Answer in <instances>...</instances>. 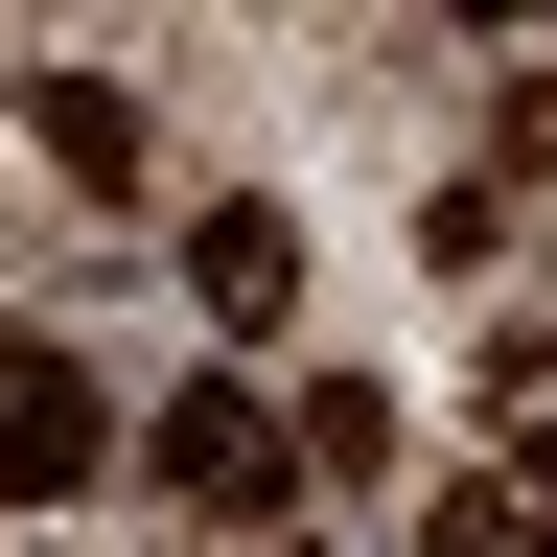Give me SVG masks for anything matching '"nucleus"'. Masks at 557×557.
<instances>
[{"mask_svg": "<svg viewBox=\"0 0 557 557\" xmlns=\"http://www.w3.org/2000/svg\"><path fill=\"white\" fill-rule=\"evenodd\" d=\"M186 278H209V325H302V209H209Z\"/></svg>", "mask_w": 557, "mask_h": 557, "instance_id": "7ed1b4c3", "label": "nucleus"}, {"mask_svg": "<svg viewBox=\"0 0 557 557\" xmlns=\"http://www.w3.org/2000/svg\"><path fill=\"white\" fill-rule=\"evenodd\" d=\"M24 139H47L94 209H139V186H163V163H139V94H94V70H47V94H24Z\"/></svg>", "mask_w": 557, "mask_h": 557, "instance_id": "20e7f679", "label": "nucleus"}, {"mask_svg": "<svg viewBox=\"0 0 557 557\" xmlns=\"http://www.w3.org/2000/svg\"><path fill=\"white\" fill-rule=\"evenodd\" d=\"M418 534H442V557H534V511H511V487H442Z\"/></svg>", "mask_w": 557, "mask_h": 557, "instance_id": "0eeeda50", "label": "nucleus"}, {"mask_svg": "<svg viewBox=\"0 0 557 557\" xmlns=\"http://www.w3.org/2000/svg\"><path fill=\"white\" fill-rule=\"evenodd\" d=\"M116 465V418H94V372H70L47 325H0V511H47V487H94Z\"/></svg>", "mask_w": 557, "mask_h": 557, "instance_id": "f03ea898", "label": "nucleus"}, {"mask_svg": "<svg viewBox=\"0 0 557 557\" xmlns=\"http://www.w3.org/2000/svg\"><path fill=\"white\" fill-rule=\"evenodd\" d=\"M139 487H163V511H233V534H278V511H302V442H278L233 372H186L163 418H139Z\"/></svg>", "mask_w": 557, "mask_h": 557, "instance_id": "f257e3e1", "label": "nucleus"}, {"mask_svg": "<svg viewBox=\"0 0 557 557\" xmlns=\"http://www.w3.org/2000/svg\"><path fill=\"white\" fill-rule=\"evenodd\" d=\"M487 395H511V465H487V487H511L534 557H557V348H487Z\"/></svg>", "mask_w": 557, "mask_h": 557, "instance_id": "39448f33", "label": "nucleus"}, {"mask_svg": "<svg viewBox=\"0 0 557 557\" xmlns=\"http://www.w3.org/2000/svg\"><path fill=\"white\" fill-rule=\"evenodd\" d=\"M278 442H302V465H325V487H372V465H395V395H372V372H325V395H302V418H278Z\"/></svg>", "mask_w": 557, "mask_h": 557, "instance_id": "423d86ee", "label": "nucleus"}, {"mask_svg": "<svg viewBox=\"0 0 557 557\" xmlns=\"http://www.w3.org/2000/svg\"><path fill=\"white\" fill-rule=\"evenodd\" d=\"M487 163H557V70H511V116H487Z\"/></svg>", "mask_w": 557, "mask_h": 557, "instance_id": "6e6552de", "label": "nucleus"}]
</instances>
